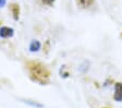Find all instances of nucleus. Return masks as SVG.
Here are the masks:
<instances>
[{"instance_id":"obj_1","label":"nucleus","mask_w":122,"mask_h":108,"mask_svg":"<svg viewBox=\"0 0 122 108\" xmlns=\"http://www.w3.org/2000/svg\"><path fill=\"white\" fill-rule=\"evenodd\" d=\"M27 70L32 80L38 82L41 84H47L50 77V72L43 63L38 61H30L27 62Z\"/></svg>"},{"instance_id":"obj_2","label":"nucleus","mask_w":122,"mask_h":108,"mask_svg":"<svg viewBox=\"0 0 122 108\" xmlns=\"http://www.w3.org/2000/svg\"><path fill=\"white\" fill-rule=\"evenodd\" d=\"M113 99L118 103L122 102V83L117 82L114 84V93H113Z\"/></svg>"},{"instance_id":"obj_3","label":"nucleus","mask_w":122,"mask_h":108,"mask_svg":"<svg viewBox=\"0 0 122 108\" xmlns=\"http://www.w3.org/2000/svg\"><path fill=\"white\" fill-rule=\"evenodd\" d=\"M13 34H14V30L12 27H9V26H2L0 28V37L2 38H9V37H12Z\"/></svg>"},{"instance_id":"obj_4","label":"nucleus","mask_w":122,"mask_h":108,"mask_svg":"<svg viewBox=\"0 0 122 108\" xmlns=\"http://www.w3.org/2000/svg\"><path fill=\"white\" fill-rule=\"evenodd\" d=\"M75 1H76V5L82 9L89 8V7L93 5L95 2V0H75Z\"/></svg>"},{"instance_id":"obj_5","label":"nucleus","mask_w":122,"mask_h":108,"mask_svg":"<svg viewBox=\"0 0 122 108\" xmlns=\"http://www.w3.org/2000/svg\"><path fill=\"white\" fill-rule=\"evenodd\" d=\"M10 9H11V11H12L13 19H14V20H19V16H20V7H19V5L12 3V5H10Z\"/></svg>"},{"instance_id":"obj_6","label":"nucleus","mask_w":122,"mask_h":108,"mask_svg":"<svg viewBox=\"0 0 122 108\" xmlns=\"http://www.w3.org/2000/svg\"><path fill=\"white\" fill-rule=\"evenodd\" d=\"M41 44L38 41H32V43L30 44V47H28V48H30V52H36L41 49Z\"/></svg>"},{"instance_id":"obj_7","label":"nucleus","mask_w":122,"mask_h":108,"mask_svg":"<svg viewBox=\"0 0 122 108\" xmlns=\"http://www.w3.org/2000/svg\"><path fill=\"white\" fill-rule=\"evenodd\" d=\"M24 103H25V104H28V105H30V106H33V107H37V108H43V107H44V106L41 105V104L36 103V102H34V100L24 99Z\"/></svg>"},{"instance_id":"obj_8","label":"nucleus","mask_w":122,"mask_h":108,"mask_svg":"<svg viewBox=\"0 0 122 108\" xmlns=\"http://www.w3.org/2000/svg\"><path fill=\"white\" fill-rule=\"evenodd\" d=\"M56 0H41V3L45 5H52Z\"/></svg>"},{"instance_id":"obj_9","label":"nucleus","mask_w":122,"mask_h":108,"mask_svg":"<svg viewBox=\"0 0 122 108\" xmlns=\"http://www.w3.org/2000/svg\"><path fill=\"white\" fill-rule=\"evenodd\" d=\"M7 3V0H0V8H3Z\"/></svg>"},{"instance_id":"obj_10","label":"nucleus","mask_w":122,"mask_h":108,"mask_svg":"<svg viewBox=\"0 0 122 108\" xmlns=\"http://www.w3.org/2000/svg\"><path fill=\"white\" fill-rule=\"evenodd\" d=\"M121 36H122V33H121Z\"/></svg>"}]
</instances>
